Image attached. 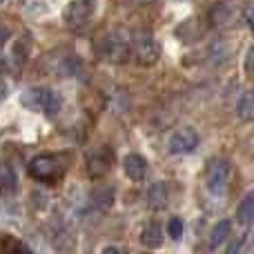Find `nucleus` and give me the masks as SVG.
Masks as SVG:
<instances>
[{
    "label": "nucleus",
    "instance_id": "f257e3e1",
    "mask_svg": "<svg viewBox=\"0 0 254 254\" xmlns=\"http://www.w3.org/2000/svg\"><path fill=\"white\" fill-rule=\"evenodd\" d=\"M98 54L110 63H125L131 54V38L125 31L105 34L98 43Z\"/></svg>",
    "mask_w": 254,
    "mask_h": 254
},
{
    "label": "nucleus",
    "instance_id": "f03ea898",
    "mask_svg": "<svg viewBox=\"0 0 254 254\" xmlns=\"http://www.w3.org/2000/svg\"><path fill=\"white\" fill-rule=\"evenodd\" d=\"M22 103H25L27 107H31V110L45 112V114H56V112H61V107H63L61 94L49 89V87H38V85L27 89L25 96H22Z\"/></svg>",
    "mask_w": 254,
    "mask_h": 254
},
{
    "label": "nucleus",
    "instance_id": "7ed1b4c3",
    "mask_svg": "<svg viewBox=\"0 0 254 254\" xmlns=\"http://www.w3.org/2000/svg\"><path fill=\"white\" fill-rule=\"evenodd\" d=\"M131 52H134L138 65L149 67L156 65L158 56H161V47H158V40L154 38L152 31H138L131 40Z\"/></svg>",
    "mask_w": 254,
    "mask_h": 254
},
{
    "label": "nucleus",
    "instance_id": "20e7f679",
    "mask_svg": "<svg viewBox=\"0 0 254 254\" xmlns=\"http://www.w3.org/2000/svg\"><path fill=\"white\" fill-rule=\"evenodd\" d=\"M29 174L31 179L40 181V183H52L56 181V176L61 174V165H58V158L43 154V156H36L29 163Z\"/></svg>",
    "mask_w": 254,
    "mask_h": 254
},
{
    "label": "nucleus",
    "instance_id": "39448f33",
    "mask_svg": "<svg viewBox=\"0 0 254 254\" xmlns=\"http://www.w3.org/2000/svg\"><path fill=\"white\" fill-rule=\"evenodd\" d=\"M96 11V0H71L65 9V22L69 27H83Z\"/></svg>",
    "mask_w": 254,
    "mask_h": 254
},
{
    "label": "nucleus",
    "instance_id": "423d86ee",
    "mask_svg": "<svg viewBox=\"0 0 254 254\" xmlns=\"http://www.w3.org/2000/svg\"><path fill=\"white\" fill-rule=\"evenodd\" d=\"M172 154L176 156H183V154H192L198 147V134L192 127H183V129H176L170 136V143H167Z\"/></svg>",
    "mask_w": 254,
    "mask_h": 254
},
{
    "label": "nucleus",
    "instance_id": "0eeeda50",
    "mask_svg": "<svg viewBox=\"0 0 254 254\" xmlns=\"http://www.w3.org/2000/svg\"><path fill=\"white\" fill-rule=\"evenodd\" d=\"M228 179H230V163L223 158L212 161V165L207 167V190L212 194H221L228 188Z\"/></svg>",
    "mask_w": 254,
    "mask_h": 254
},
{
    "label": "nucleus",
    "instance_id": "6e6552de",
    "mask_svg": "<svg viewBox=\"0 0 254 254\" xmlns=\"http://www.w3.org/2000/svg\"><path fill=\"white\" fill-rule=\"evenodd\" d=\"M112 161H114V152H110L107 147L96 149L94 154H89V174L92 176H103L110 170Z\"/></svg>",
    "mask_w": 254,
    "mask_h": 254
},
{
    "label": "nucleus",
    "instance_id": "1a4fd4ad",
    "mask_svg": "<svg viewBox=\"0 0 254 254\" xmlns=\"http://www.w3.org/2000/svg\"><path fill=\"white\" fill-rule=\"evenodd\" d=\"M123 170L131 181H143L147 176V161L138 154H127L123 158Z\"/></svg>",
    "mask_w": 254,
    "mask_h": 254
},
{
    "label": "nucleus",
    "instance_id": "9d476101",
    "mask_svg": "<svg viewBox=\"0 0 254 254\" xmlns=\"http://www.w3.org/2000/svg\"><path fill=\"white\" fill-rule=\"evenodd\" d=\"M230 234H232V223H230L228 219L219 221V223L212 228L210 239H207V246H210V250H219V248L230 239Z\"/></svg>",
    "mask_w": 254,
    "mask_h": 254
},
{
    "label": "nucleus",
    "instance_id": "9b49d317",
    "mask_svg": "<svg viewBox=\"0 0 254 254\" xmlns=\"http://www.w3.org/2000/svg\"><path fill=\"white\" fill-rule=\"evenodd\" d=\"M237 221L241 225H250L254 221V194H248L237 207Z\"/></svg>",
    "mask_w": 254,
    "mask_h": 254
},
{
    "label": "nucleus",
    "instance_id": "f8f14e48",
    "mask_svg": "<svg viewBox=\"0 0 254 254\" xmlns=\"http://www.w3.org/2000/svg\"><path fill=\"white\" fill-rule=\"evenodd\" d=\"M140 241H143L147 248H158L163 243V228L158 223H149L147 228L143 230V237H140Z\"/></svg>",
    "mask_w": 254,
    "mask_h": 254
},
{
    "label": "nucleus",
    "instance_id": "ddd939ff",
    "mask_svg": "<svg viewBox=\"0 0 254 254\" xmlns=\"http://www.w3.org/2000/svg\"><path fill=\"white\" fill-rule=\"evenodd\" d=\"M147 203L152 207H163L167 203V185L165 183H154L147 190Z\"/></svg>",
    "mask_w": 254,
    "mask_h": 254
},
{
    "label": "nucleus",
    "instance_id": "4468645a",
    "mask_svg": "<svg viewBox=\"0 0 254 254\" xmlns=\"http://www.w3.org/2000/svg\"><path fill=\"white\" fill-rule=\"evenodd\" d=\"M29 47H31V43H29V38H18L16 43H13V52H11V61L16 63V65H25V61H27V56H29Z\"/></svg>",
    "mask_w": 254,
    "mask_h": 254
},
{
    "label": "nucleus",
    "instance_id": "2eb2a0df",
    "mask_svg": "<svg viewBox=\"0 0 254 254\" xmlns=\"http://www.w3.org/2000/svg\"><path fill=\"white\" fill-rule=\"evenodd\" d=\"M252 112H254V105H252L250 92H243L241 98L237 101V116L241 121H250L252 119Z\"/></svg>",
    "mask_w": 254,
    "mask_h": 254
},
{
    "label": "nucleus",
    "instance_id": "dca6fc26",
    "mask_svg": "<svg viewBox=\"0 0 254 254\" xmlns=\"http://www.w3.org/2000/svg\"><path fill=\"white\" fill-rule=\"evenodd\" d=\"M167 234H170L172 239H181V237H183V221H181V219H172L170 223H167Z\"/></svg>",
    "mask_w": 254,
    "mask_h": 254
},
{
    "label": "nucleus",
    "instance_id": "f3484780",
    "mask_svg": "<svg viewBox=\"0 0 254 254\" xmlns=\"http://www.w3.org/2000/svg\"><path fill=\"white\" fill-rule=\"evenodd\" d=\"M7 94H9V87L2 83V80H0V101H2V98H7Z\"/></svg>",
    "mask_w": 254,
    "mask_h": 254
},
{
    "label": "nucleus",
    "instance_id": "a211bd4d",
    "mask_svg": "<svg viewBox=\"0 0 254 254\" xmlns=\"http://www.w3.org/2000/svg\"><path fill=\"white\" fill-rule=\"evenodd\" d=\"M131 2H136V4H149V2H156V0H131Z\"/></svg>",
    "mask_w": 254,
    "mask_h": 254
},
{
    "label": "nucleus",
    "instance_id": "6ab92c4d",
    "mask_svg": "<svg viewBox=\"0 0 254 254\" xmlns=\"http://www.w3.org/2000/svg\"><path fill=\"white\" fill-rule=\"evenodd\" d=\"M2 45H4V31H0V54H2Z\"/></svg>",
    "mask_w": 254,
    "mask_h": 254
},
{
    "label": "nucleus",
    "instance_id": "aec40b11",
    "mask_svg": "<svg viewBox=\"0 0 254 254\" xmlns=\"http://www.w3.org/2000/svg\"><path fill=\"white\" fill-rule=\"evenodd\" d=\"M2 2H4V0H0V4H2Z\"/></svg>",
    "mask_w": 254,
    "mask_h": 254
}]
</instances>
